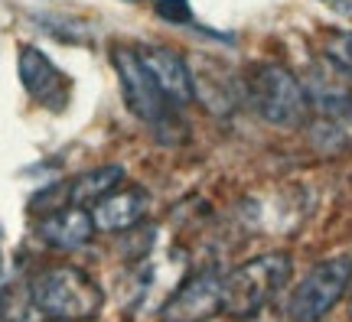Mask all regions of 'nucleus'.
<instances>
[{
    "mask_svg": "<svg viewBox=\"0 0 352 322\" xmlns=\"http://www.w3.org/2000/svg\"><path fill=\"white\" fill-rule=\"evenodd\" d=\"M30 303L46 316V322H88L101 312L104 293L98 280L88 277L82 267L59 264L33 277Z\"/></svg>",
    "mask_w": 352,
    "mask_h": 322,
    "instance_id": "obj_1",
    "label": "nucleus"
},
{
    "mask_svg": "<svg viewBox=\"0 0 352 322\" xmlns=\"http://www.w3.org/2000/svg\"><path fill=\"white\" fill-rule=\"evenodd\" d=\"M287 277L290 257L280 254V251L241 264L239 271L228 273L226 280V306H222V312H228L232 319H252L254 312L287 284Z\"/></svg>",
    "mask_w": 352,
    "mask_h": 322,
    "instance_id": "obj_2",
    "label": "nucleus"
},
{
    "mask_svg": "<svg viewBox=\"0 0 352 322\" xmlns=\"http://www.w3.org/2000/svg\"><path fill=\"white\" fill-rule=\"evenodd\" d=\"M252 101L274 127H297L307 117V88L284 65H261L252 78Z\"/></svg>",
    "mask_w": 352,
    "mask_h": 322,
    "instance_id": "obj_3",
    "label": "nucleus"
},
{
    "mask_svg": "<svg viewBox=\"0 0 352 322\" xmlns=\"http://www.w3.org/2000/svg\"><path fill=\"white\" fill-rule=\"evenodd\" d=\"M352 280V260L349 257H333L316 264L314 271L300 280V286L290 297V319L294 322H320L327 316L346 286Z\"/></svg>",
    "mask_w": 352,
    "mask_h": 322,
    "instance_id": "obj_4",
    "label": "nucleus"
},
{
    "mask_svg": "<svg viewBox=\"0 0 352 322\" xmlns=\"http://www.w3.org/2000/svg\"><path fill=\"white\" fill-rule=\"evenodd\" d=\"M114 69L121 78V95H124L127 108L138 114L147 124H164L170 117V98L164 88L157 85L153 72L147 62L140 59V49H127V46H114Z\"/></svg>",
    "mask_w": 352,
    "mask_h": 322,
    "instance_id": "obj_5",
    "label": "nucleus"
},
{
    "mask_svg": "<svg viewBox=\"0 0 352 322\" xmlns=\"http://www.w3.org/2000/svg\"><path fill=\"white\" fill-rule=\"evenodd\" d=\"M226 306V280L219 271L192 273L164 303L160 322H209Z\"/></svg>",
    "mask_w": 352,
    "mask_h": 322,
    "instance_id": "obj_6",
    "label": "nucleus"
},
{
    "mask_svg": "<svg viewBox=\"0 0 352 322\" xmlns=\"http://www.w3.org/2000/svg\"><path fill=\"white\" fill-rule=\"evenodd\" d=\"M16 72H20V82H23L26 95L33 101H39L43 108L50 111H63L69 104V95H72V82L65 78L52 59L36 46H23L20 56H16Z\"/></svg>",
    "mask_w": 352,
    "mask_h": 322,
    "instance_id": "obj_7",
    "label": "nucleus"
},
{
    "mask_svg": "<svg viewBox=\"0 0 352 322\" xmlns=\"http://www.w3.org/2000/svg\"><path fill=\"white\" fill-rule=\"evenodd\" d=\"M307 98L329 117H352V72L340 59H323L314 65L307 82Z\"/></svg>",
    "mask_w": 352,
    "mask_h": 322,
    "instance_id": "obj_8",
    "label": "nucleus"
},
{
    "mask_svg": "<svg viewBox=\"0 0 352 322\" xmlns=\"http://www.w3.org/2000/svg\"><path fill=\"white\" fill-rule=\"evenodd\" d=\"M95 218L78 205H63V209L43 215L36 222V235L43 238V244H50L56 251H78L85 248L91 235H95Z\"/></svg>",
    "mask_w": 352,
    "mask_h": 322,
    "instance_id": "obj_9",
    "label": "nucleus"
},
{
    "mask_svg": "<svg viewBox=\"0 0 352 322\" xmlns=\"http://www.w3.org/2000/svg\"><path fill=\"white\" fill-rule=\"evenodd\" d=\"M151 205V196L140 186H118L111 196H104L95 205V228L98 231H131L144 222V211Z\"/></svg>",
    "mask_w": 352,
    "mask_h": 322,
    "instance_id": "obj_10",
    "label": "nucleus"
},
{
    "mask_svg": "<svg viewBox=\"0 0 352 322\" xmlns=\"http://www.w3.org/2000/svg\"><path fill=\"white\" fill-rule=\"evenodd\" d=\"M140 59L147 62V69L153 72L157 85L164 88V95L170 98V104H189L196 95L192 85V75H189L186 62L166 46H151V49H140Z\"/></svg>",
    "mask_w": 352,
    "mask_h": 322,
    "instance_id": "obj_11",
    "label": "nucleus"
},
{
    "mask_svg": "<svg viewBox=\"0 0 352 322\" xmlns=\"http://www.w3.org/2000/svg\"><path fill=\"white\" fill-rule=\"evenodd\" d=\"M121 183H124V166H121V163H104V166H95V170L69 179V183H65V202H69V205H78V209L98 205L101 198L111 196Z\"/></svg>",
    "mask_w": 352,
    "mask_h": 322,
    "instance_id": "obj_12",
    "label": "nucleus"
},
{
    "mask_svg": "<svg viewBox=\"0 0 352 322\" xmlns=\"http://www.w3.org/2000/svg\"><path fill=\"white\" fill-rule=\"evenodd\" d=\"M153 10H157V16L166 20V23H189V20H192L189 0H157Z\"/></svg>",
    "mask_w": 352,
    "mask_h": 322,
    "instance_id": "obj_13",
    "label": "nucleus"
},
{
    "mask_svg": "<svg viewBox=\"0 0 352 322\" xmlns=\"http://www.w3.org/2000/svg\"><path fill=\"white\" fill-rule=\"evenodd\" d=\"M349 312H352V299H349Z\"/></svg>",
    "mask_w": 352,
    "mask_h": 322,
    "instance_id": "obj_14",
    "label": "nucleus"
},
{
    "mask_svg": "<svg viewBox=\"0 0 352 322\" xmlns=\"http://www.w3.org/2000/svg\"><path fill=\"white\" fill-rule=\"evenodd\" d=\"M127 3H138V0H127Z\"/></svg>",
    "mask_w": 352,
    "mask_h": 322,
    "instance_id": "obj_15",
    "label": "nucleus"
},
{
    "mask_svg": "<svg viewBox=\"0 0 352 322\" xmlns=\"http://www.w3.org/2000/svg\"><path fill=\"white\" fill-rule=\"evenodd\" d=\"M349 46H352V36H349Z\"/></svg>",
    "mask_w": 352,
    "mask_h": 322,
    "instance_id": "obj_16",
    "label": "nucleus"
}]
</instances>
